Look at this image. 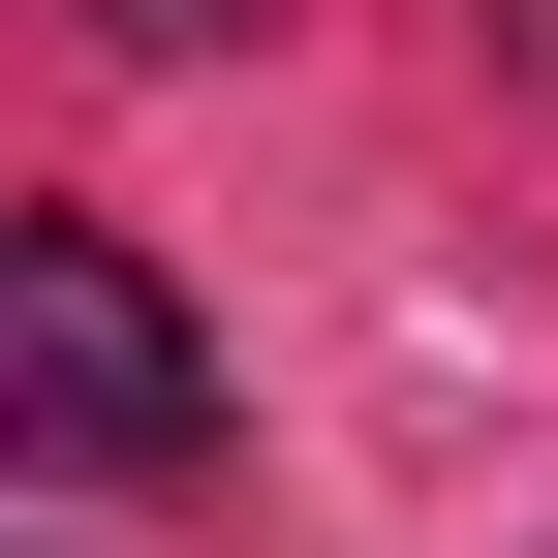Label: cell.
<instances>
[{"label": "cell", "instance_id": "6da1fadb", "mask_svg": "<svg viewBox=\"0 0 558 558\" xmlns=\"http://www.w3.org/2000/svg\"><path fill=\"white\" fill-rule=\"evenodd\" d=\"M0 465H62V497L218 465V373H186V311H156L124 218H0Z\"/></svg>", "mask_w": 558, "mask_h": 558}, {"label": "cell", "instance_id": "7a4b0ae2", "mask_svg": "<svg viewBox=\"0 0 558 558\" xmlns=\"http://www.w3.org/2000/svg\"><path fill=\"white\" fill-rule=\"evenodd\" d=\"M124 32H248V0H124Z\"/></svg>", "mask_w": 558, "mask_h": 558}]
</instances>
